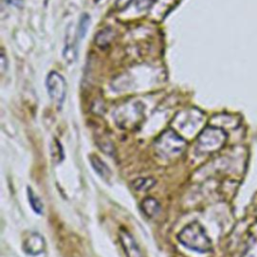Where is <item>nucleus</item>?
Wrapping results in <instances>:
<instances>
[{
  "instance_id": "f257e3e1",
  "label": "nucleus",
  "mask_w": 257,
  "mask_h": 257,
  "mask_svg": "<svg viewBox=\"0 0 257 257\" xmlns=\"http://www.w3.org/2000/svg\"><path fill=\"white\" fill-rule=\"evenodd\" d=\"M177 239L190 250L207 253L212 250V243L204 227L198 222L193 221L187 224L177 235Z\"/></svg>"
},
{
  "instance_id": "f03ea898",
  "label": "nucleus",
  "mask_w": 257,
  "mask_h": 257,
  "mask_svg": "<svg viewBox=\"0 0 257 257\" xmlns=\"http://www.w3.org/2000/svg\"><path fill=\"white\" fill-rule=\"evenodd\" d=\"M186 145V140L176 131L167 130L155 142V150L159 156L170 159L179 156Z\"/></svg>"
},
{
  "instance_id": "7ed1b4c3",
  "label": "nucleus",
  "mask_w": 257,
  "mask_h": 257,
  "mask_svg": "<svg viewBox=\"0 0 257 257\" xmlns=\"http://www.w3.org/2000/svg\"><path fill=\"white\" fill-rule=\"evenodd\" d=\"M226 132L215 125L206 126L197 138V151L200 154H211L219 151L226 143Z\"/></svg>"
},
{
  "instance_id": "20e7f679",
  "label": "nucleus",
  "mask_w": 257,
  "mask_h": 257,
  "mask_svg": "<svg viewBox=\"0 0 257 257\" xmlns=\"http://www.w3.org/2000/svg\"><path fill=\"white\" fill-rule=\"evenodd\" d=\"M145 106L139 100H131L120 104L114 111V120L121 128L136 126L144 117Z\"/></svg>"
},
{
  "instance_id": "39448f33",
  "label": "nucleus",
  "mask_w": 257,
  "mask_h": 257,
  "mask_svg": "<svg viewBox=\"0 0 257 257\" xmlns=\"http://www.w3.org/2000/svg\"><path fill=\"white\" fill-rule=\"evenodd\" d=\"M46 88L53 103L60 107L66 95V82L57 71H50L46 77Z\"/></svg>"
},
{
  "instance_id": "423d86ee",
  "label": "nucleus",
  "mask_w": 257,
  "mask_h": 257,
  "mask_svg": "<svg viewBox=\"0 0 257 257\" xmlns=\"http://www.w3.org/2000/svg\"><path fill=\"white\" fill-rule=\"evenodd\" d=\"M202 119L203 115L200 110L197 108H188L176 114L173 123L177 126V128L187 132V134H192L199 126V124L202 123Z\"/></svg>"
},
{
  "instance_id": "0eeeda50",
  "label": "nucleus",
  "mask_w": 257,
  "mask_h": 257,
  "mask_svg": "<svg viewBox=\"0 0 257 257\" xmlns=\"http://www.w3.org/2000/svg\"><path fill=\"white\" fill-rule=\"evenodd\" d=\"M76 29L73 24H69L66 28V33L64 37V47H63V59L68 63L72 64L77 56V36Z\"/></svg>"
},
{
  "instance_id": "6e6552de",
  "label": "nucleus",
  "mask_w": 257,
  "mask_h": 257,
  "mask_svg": "<svg viewBox=\"0 0 257 257\" xmlns=\"http://www.w3.org/2000/svg\"><path fill=\"white\" fill-rule=\"evenodd\" d=\"M46 247L43 236L37 232H30L23 240L22 249L29 256H37L44 252Z\"/></svg>"
},
{
  "instance_id": "1a4fd4ad",
  "label": "nucleus",
  "mask_w": 257,
  "mask_h": 257,
  "mask_svg": "<svg viewBox=\"0 0 257 257\" xmlns=\"http://www.w3.org/2000/svg\"><path fill=\"white\" fill-rule=\"evenodd\" d=\"M118 235L126 257H144L137 241L128 231L125 229H120Z\"/></svg>"
},
{
  "instance_id": "9d476101",
  "label": "nucleus",
  "mask_w": 257,
  "mask_h": 257,
  "mask_svg": "<svg viewBox=\"0 0 257 257\" xmlns=\"http://www.w3.org/2000/svg\"><path fill=\"white\" fill-rule=\"evenodd\" d=\"M89 162H90L93 170L97 173V175L99 177H101L105 181L109 180V178L111 177V171L99 157H97L95 155H91L89 157Z\"/></svg>"
},
{
  "instance_id": "9b49d317",
  "label": "nucleus",
  "mask_w": 257,
  "mask_h": 257,
  "mask_svg": "<svg viewBox=\"0 0 257 257\" xmlns=\"http://www.w3.org/2000/svg\"><path fill=\"white\" fill-rule=\"evenodd\" d=\"M115 32L111 27H104L95 35L94 42L99 48H106L114 39Z\"/></svg>"
},
{
  "instance_id": "f8f14e48",
  "label": "nucleus",
  "mask_w": 257,
  "mask_h": 257,
  "mask_svg": "<svg viewBox=\"0 0 257 257\" xmlns=\"http://www.w3.org/2000/svg\"><path fill=\"white\" fill-rule=\"evenodd\" d=\"M141 208H142L143 212L148 217L152 218V217H155L156 215H158V213L160 212V209H161V205L158 202V200H156L155 198L148 197L143 200V202L141 204Z\"/></svg>"
},
{
  "instance_id": "ddd939ff",
  "label": "nucleus",
  "mask_w": 257,
  "mask_h": 257,
  "mask_svg": "<svg viewBox=\"0 0 257 257\" xmlns=\"http://www.w3.org/2000/svg\"><path fill=\"white\" fill-rule=\"evenodd\" d=\"M241 257H257V233L251 231Z\"/></svg>"
},
{
  "instance_id": "4468645a",
  "label": "nucleus",
  "mask_w": 257,
  "mask_h": 257,
  "mask_svg": "<svg viewBox=\"0 0 257 257\" xmlns=\"http://www.w3.org/2000/svg\"><path fill=\"white\" fill-rule=\"evenodd\" d=\"M131 185L136 191H148L156 185V180L151 177L139 178L134 180Z\"/></svg>"
},
{
  "instance_id": "2eb2a0df",
  "label": "nucleus",
  "mask_w": 257,
  "mask_h": 257,
  "mask_svg": "<svg viewBox=\"0 0 257 257\" xmlns=\"http://www.w3.org/2000/svg\"><path fill=\"white\" fill-rule=\"evenodd\" d=\"M27 196H28V201H29V204H30L32 210L36 214L41 215L43 213L42 201L40 200V198L35 194V192L30 187L27 188Z\"/></svg>"
},
{
  "instance_id": "dca6fc26",
  "label": "nucleus",
  "mask_w": 257,
  "mask_h": 257,
  "mask_svg": "<svg viewBox=\"0 0 257 257\" xmlns=\"http://www.w3.org/2000/svg\"><path fill=\"white\" fill-rule=\"evenodd\" d=\"M51 157L55 163H60L63 160V150L60 143L57 140H55L51 145Z\"/></svg>"
},
{
  "instance_id": "f3484780",
  "label": "nucleus",
  "mask_w": 257,
  "mask_h": 257,
  "mask_svg": "<svg viewBox=\"0 0 257 257\" xmlns=\"http://www.w3.org/2000/svg\"><path fill=\"white\" fill-rule=\"evenodd\" d=\"M89 21H90V18H89V15L86 14V13H83L81 16H80V19H79V25H78V30H77V35L80 39H82L87 31V28L89 26Z\"/></svg>"
},
{
  "instance_id": "a211bd4d",
  "label": "nucleus",
  "mask_w": 257,
  "mask_h": 257,
  "mask_svg": "<svg viewBox=\"0 0 257 257\" xmlns=\"http://www.w3.org/2000/svg\"><path fill=\"white\" fill-rule=\"evenodd\" d=\"M156 0H137L136 2V7L143 11V10H146V9H149L154 3H155Z\"/></svg>"
},
{
  "instance_id": "6ab92c4d",
  "label": "nucleus",
  "mask_w": 257,
  "mask_h": 257,
  "mask_svg": "<svg viewBox=\"0 0 257 257\" xmlns=\"http://www.w3.org/2000/svg\"><path fill=\"white\" fill-rule=\"evenodd\" d=\"M133 1L134 0H115L114 7L116 8V10L120 11V10H123V9L127 8Z\"/></svg>"
},
{
  "instance_id": "aec40b11",
  "label": "nucleus",
  "mask_w": 257,
  "mask_h": 257,
  "mask_svg": "<svg viewBox=\"0 0 257 257\" xmlns=\"http://www.w3.org/2000/svg\"><path fill=\"white\" fill-rule=\"evenodd\" d=\"M6 67H7V65H6V58H5L4 51L2 50V53H1V69H2V72H4Z\"/></svg>"
},
{
  "instance_id": "412c9836",
  "label": "nucleus",
  "mask_w": 257,
  "mask_h": 257,
  "mask_svg": "<svg viewBox=\"0 0 257 257\" xmlns=\"http://www.w3.org/2000/svg\"><path fill=\"white\" fill-rule=\"evenodd\" d=\"M94 2H98V1H100V0H93Z\"/></svg>"
}]
</instances>
